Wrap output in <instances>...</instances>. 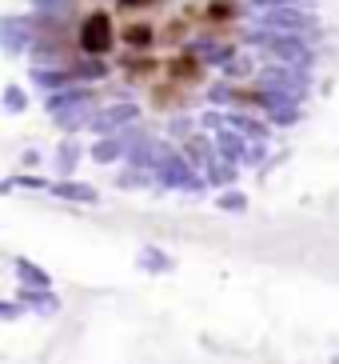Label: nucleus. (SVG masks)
<instances>
[{
    "label": "nucleus",
    "mask_w": 339,
    "mask_h": 364,
    "mask_svg": "<svg viewBox=\"0 0 339 364\" xmlns=\"http://www.w3.org/2000/svg\"><path fill=\"white\" fill-rule=\"evenodd\" d=\"M120 44V21L116 9H92L80 21V48L92 56H108Z\"/></svg>",
    "instance_id": "nucleus-1"
},
{
    "label": "nucleus",
    "mask_w": 339,
    "mask_h": 364,
    "mask_svg": "<svg viewBox=\"0 0 339 364\" xmlns=\"http://www.w3.org/2000/svg\"><path fill=\"white\" fill-rule=\"evenodd\" d=\"M160 9V0H116L120 16H152Z\"/></svg>",
    "instance_id": "nucleus-2"
}]
</instances>
